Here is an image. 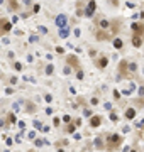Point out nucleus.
Masks as SVG:
<instances>
[{
	"instance_id": "28",
	"label": "nucleus",
	"mask_w": 144,
	"mask_h": 152,
	"mask_svg": "<svg viewBox=\"0 0 144 152\" xmlns=\"http://www.w3.org/2000/svg\"><path fill=\"white\" fill-rule=\"evenodd\" d=\"M44 98H46V101H48V103H51V100H53V98H51V95H46Z\"/></svg>"
},
{
	"instance_id": "7",
	"label": "nucleus",
	"mask_w": 144,
	"mask_h": 152,
	"mask_svg": "<svg viewBox=\"0 0 144 152\" xmlns=\"http://www.w3.org/2000/svg\"><path fill=\"white\" fill-rule=\"evenodd\" d=\"M97 39L98 41H107V39H110V34H107L105 31H98V32H97Z\"/></svg>"
},
{
	"instance_id": "3",
	"label": "nucleus",
	"mask_w": 144,
	"mask_h": 152,
	"mask_svg": "<svg viewBox=\"0 0 144 152\" xmlns=\"http://www.w3.org/2000/svg\"><path fill=\"white\" fill-rule=\"evenodd\" d=\"M132 46L134 47H141V46H142V37H141L137 32L132 36Z\"/></svg>"
},
{
	"instance_id": "27",
	"label": "nucleus",
	"mask_w": 144,
	"mask_h": 152,
	"mask_svg": "<svg viewBox=\"0 0 144 152\" xmlns=\"http://www.w3.org/2000/svg\"><path fill=\"white\" fill-rule=\"evenodd\" d=\"M56 52H59V54H63V52H65V49H63V47H56Z\"/></svg>"
},
{
	"instance_id": "30",
	"label": "nucleus",
	"mask_w": 144,
	"mask_h": 152,
	"mask_svg": "<svg viewBox=\"0 0 144 152\" xmlns=\"http://www.w3.org/2000/svg\"><path fill=\"white\" fill-rule=\"evenodd\" d=\"M63 73H65V74H70V68L66 66V68H65V69H63Z\"/></svg>"
},
{
	"instance_id": "22",
	"label": "nucleus",
	"mask_w": 144,
	"mask_h": 152,
	"mask_svg": "<svg viewBox=\"0 0 144 152\" xmlns=\"http://www.w3.org/2000/svg\"><path fill=\"white\" fill-rule=\"evenodd\" d=\"M14 68H15L17 71H20V69H22V64H20V63H15V64H14Z\"/></svg>"
},
{
	"instance_id": "35",
	"label": "nucleus",
	"mask_w": 144,
	"mask_h": 152,
	"mask_svg": "<svg viewBox=\"0 0 144 152\" xmlns=\"http://www.w3.org/2000/svg\"><path fill=\"white\" fill-rule=\"evenodd\" d=\"M2 2H4V0H0V4H2Z\"/></svg>"
},
{
	"instance_id": "34",
	"label": "nucleus",
	"mask_w": 144,
	"mask_h": 152,
	"mask_svg": "<svg viewBox=\"0 0 144 152\" xmlns=\"http://www.w3.org/2000/svg\"><path fill=\"white\" fill-rule=\"evenodd\" d=\"M131 152H137V150H131Z\"/></svg>"
},
{
	"instance_id": "16",
	"label": "nucleus",
	"mask_w": 144,
	"mask_h": 152,
	"mask_svg": "<svg viewBox=\"0 0 144 152\" xmlns=\"http://www.w3.org/2000/svg\"><path fill=\"white\" fill-rule=\"evenodd\" d=\"M114 47H115V49H122V41L120 39H114Z\"/></svg>"
},
{
	"instance_id": "8",
	"label": "nucleus",
	"mask_w": 144,
	"mask_h": 152,
	"mask_svg": "<svg viewBox=\"0 0 144 152\" xmlns=\"http://www.w3.org/2000/svg\"><path fill=\"white\" fill-rule=\"evenodd\" d=\"M102 124V118L100 117H92L90 118V127H98Z\"/></svg>"
},
{
	"instance_id": "5",
	"label": "nucleus",
	"mask_w": 144,
	"mask_h": 152,
	"mask_svg": "<svg viewBox=\"0 0 144 152\" xmlns=\"http://www.w3.org/2000/svg\"><path fill=\"white\" fill-rule=\"evenodd\" d=\"M66 61H68V64H70V66H73V68H76V69H78V57L76 56L70 54V56L66 57Z\"/></svg>"
},
{
	"instance_id": "19",
	"label": "nucleus",
	"mask_w": 144,
	"mask_h": 152,
	"mask_svg": "<svg viewBox=\"0 0 144 152\" xmlns=\"http://www.w3.org/2000/svg\"><path fill=\"white\" fill-rule=\"evenodd\" d=\"M37 31H39L41 34H48V29H46L44 25H39V27H37Z\"/></svg>"
},
{
	"instance_id": "31",
	"label": "nucleus",
	"mask_w": 144,
	"mask_h": 152,
	"mask_svg": "<svg viewBox=\"0 0 144 152\" xmlns=\"http://www.w3.org/2000/svg\"><path fill=\"white\" fill-rule=\"evenodd\" d=\"M4 125H5V122H4V120H0V127H2V129H5Z\"/></svg>"
},
{
	"instance_id": "33",
	"label": "nucleus",
	"mask_w": 144,
	"mask_h": 152,
	"mask_svg": "<svg viewBox=\"0 0 144 152\" xmlns=\"http://www.w3.org/2000/svg\"><path fill=\"white\" fill-rule=\"evenodd\" d=\"M58 152H65V150H63V149H59V150H58Z\"/></svg>"
},
{
	"instance_id": "4",
	"label": "nucleus",
	"mask_w": 144,
	"mask_h": 152,
	"mask_svg": "<svg viewBox=\"0 0 144 152\" xmlns=\"http://www.w3.org/2000/svg\"><path fill=\"white\" fill-rule=\"evenodd\" d=\"M95 5H97V4H95L93 0H92V2H88V7H87V10H85V15H87V17H92V15H93Z\"/></svg>"
},
{
	"instance_id": "29",
	"label": "nucleus",
	"mask_w": 144,
	"mask_h": 152,
	"mask_svg": "<svg viewBox=\"0 0 144 152\" xmlns=\"http://www.w3.org/2000/svg\"><path fill=\"white\" fill-rule=\"evenodd\" d=\"M37 41V36H31V42H36Z\"/></svg>"
},
{
	"instance_id": "13",
	"label": "nucleus",
	"mask_w": 144,
	"mask_h": 152,
	"mask_svg": "<svg viewBox=\"0 0 144 152\" xmlns=\"http://www.w3.org/2000/svg\"><path fill=\"white\" fill-rule=\"evenodd\" d=\"M97 64H98V68H105L107 64H109V59H105V57H98Z\"/></svg>"
},
{
	"instance_id": "15",
	"label": "nucleus",
	"mask_w": 144,
	"mask_h": 152,
	"mask_svg": "<svg viewBox=\"0 0 144 152\" xmlns=\"http://www.w3.org/2000/svg\"><path fill=\"white\" fill-rule=\"evenodd\" d=\"M12 29V24L10 22H4V27H2V32H9Z\"/></svg>"
},
{
	"instance_id": "26",
	"label": "nucleus",
	"mask_w": 144,
	"mask_h": 152,
	"mask_svg": "<svg viewBox=\"0 0 144 152\" xmlns=\"http://www.w3.org/2000/svg\"><path fill=\"white\" fill-rule=\"evenodd\" d=\"M29 139H36V132H29Z\"/></svg>"
},
{
	"instance_id": "2",
	"label": "nucleus",
	"mask_w": 144,
	"mask_h": 152,
	"mask_svg": "<svg viewBox=\"0 0 144 152\" xmlns=\"http://www.w3.org/2000/svg\"><path fill=\"white\" fill-rule=\"evenodd\" d=\"M66 24H68V17L66 15H58L56 17V25L58 27H66Z\"/></svg>"
},
{
	"instance_id": "9",
	"label": "nucleus",
	"mask_w": 144,
	"mask_h": 152,
	"mask_svg": "<svg viewBox=\"0 0 144 152\" xmlns=\"http://www.w3.org/2000/svg\"><path fill=\"white\" fill-rule=\"evenodd\" d=\"M132 31H136L137 34H142L144 36V25L142 24H132Z\"/></svg>"
},
{
	"instance_id": "18",
	"label": "nucleus",
	"mask_w": 144,
	"mask_h": 152,
	"mask_svg": "<svg viewBox=\"0 0 144 152\" xmlns=\"http://www.w3.org/2000/svg\"><path fill=\"white\" fill-rule=\"evenodd\" d=\"M53 71H54V68H53V64H49V66L46 68V74H53Z\"/></svg>"
},
{
	"instance_id": "32",
	"label": "nucleus",
	"mask_w": 144,
	"mask_h": 152,
	"mask_svg": "<svg viewBox=\"0 0 144 152\" xmlns=\"http://www.w3.org/2000/svg\"><path fill=\"white\" fill-rule=\"evenodd\" d=\"M24 4H27V5H29V4H31V0H24Z\"/></svg>"
},
{
	"instance_id": "20",
	"label": "nucleus",
	"mask_w": 144,
	"mask_h": 152,
	"mask_svg": "<svg viewBox=\"0 0 144 152\" xmlns=\"http://www.w3.org/2000/svg\"><path fill=\"white\" fill-rule=\"evenodd\" d=\"M9 122L10 124H15V115L14 113H9Z\"/></svg>"
},
{
	"instance_id": "24",
	"label": "nucleus",
	"mask_w": 144,
	"mask_h": 152,
	"mask_svg": "<svg viewBox=\"0 0 144 152\" xmlns=\"http://www.w3.org/2000/svg\"><path fill=\"white\" fill-rule=\"evenodd\" d=\"M34 125H36V129H43V125H41V122H37V120L34 122Z\"/></svg>"
},
{
	"instance_id": "11",
	"label": "nucleus",
	"mask_w": 144,
	"mask_h": 152,
	"mask_svg": "<svg viewBox=\"0 0 144 152\" xmlns=\"http://www.w3.org/2000/svg\"><path fill=\"white\" fill-rule=\"evenodd\" d=\"M9 9H10V10H19V4H17V0H9Z\"/></svg>"
},
{
	"instance_id": "23",
	"label": "nucleus",
	"mask_w": 144,
	"mask_h": 152,
	"mask_svg": "<svg viewBox=\"0 0 144 152\" xmlns=\"http://www.w3.org/2000/svg\"><path fill=\"white\" fill-rule=\"evenodd\" d=\"M110 120H112V122H117V115H115L114 112L110 113Z\"/></svg>"
},
{
	"instance_id": "10",
	"label": "nucleus",
	"mask_w": 144,
	"mask_h": 152,
	"mask_svg": "<svg viewBox=\"0 0 144 152\" xmlns=\"http://www.w3.org/2000/svg\"><path fill=\"white\" fill-rule=\"evenodd\" d=\"M134 117H136V110H134V108H127V110H126V118L131 120V118H134Z\"/></svg>"
},
{
	"instance_id": "12",
	"label": "nucleus",
	"mask_w": 144,
	"mask_h": 152,
	"mask_svg": "<svg viewBox=\"0 0 144 152\" xmlns=\"http://www.w3.org/2000/svg\"><path fill=\"white\" fill-rule=\"evenodd\" d=\"M68 36H70V31H68L66 27H61V29H59V37H63V39H66Z\"/></svg>"
},
{
	"instance_id": "1",
	"label": "nucleus",
	"mask_w": 144,
	"mask_h": 152,
	"mask_svg": "<svg viewBox=\"0 0 144 152\" xmlns=\"http://www.w3.org/2000/svg\"><path fill=\"white\" fill-rule=\"evenodd\" d=\"M120 144H122V137L119 134L109 135V139H107V149H109V150H115V149H119Z\"/></svg>"
},
{
	"instance_id": "17",
	"label": "nucleus",
	"mask_w": 144,
	"mask_h": 152,
	"mask_svg": "<svg viewBox=\"0 0 144 152\" xmlns=\"http://www.w3.org/2000/svg\"><path fill=\"white\" fill-rule=\"evenodd\" d=\"M75 127H76V124H71V125H68L66 127V130L70 132V134H73V132H75Z\"/></svg>"
},
{
	"instance_id": "6",
	"label": "nucleus",
	"mask_w": 144,
	"mask_h": 152,
	"mask_svg": "<svg viewBox=\"0 0 144 152\" xmlns=\"http://www.w3.org/2000/svg\"><path fill=\"white\" fill-rule=\"evenodd\" d=\"M119 69H120L122 76H126V74H127V71H129V63H127V61H120V64H119Z\"/></svg>"
},
{
	"instance_id": "21",
	"label": "nucleus",
	"mask_w": 144,
	"mask_h": 152,
	"mask_svg": "<svg viewBox=\"0 0 144 152\" xmlns=\"http://www.w3.org/2000/svg\"><path fill=\"white\" fill-rule=\"evenodd\" d=\"M95 147H98V149H102V142H100V139H97V140H95Z\"/></svg>"
},
{
	"instance_id": "25",
	"label": "nucleus",
	"mask_w": 144,
	"mask_h": 152,
	"mask_svg": "<svg viewBox=\"0 0 144 152\" xmlns=\"http://www.w3.org/2000/svg\"><path fill=\"white\" fill-rule=\"evenodd\" d=\"M44 144H46V142H43V140H36V145H37V147H41V145H44Z\"/></svg>"
},
{
	"instance_id": "14",
	"label": "nucleus",
	"mask_w": 144,
	"mask_h": 152,
	"mask_svg": "<svg viewBox=\"0 0 144 152\" xmlns=\"http://www.w3.org/2000/svg\"><path fill=\"white\" fill-rule=\"evenodd\" d=\"M98 27L107 29V27H109V20H105V19H98Z\"/></svg>"
}]
</instances>
